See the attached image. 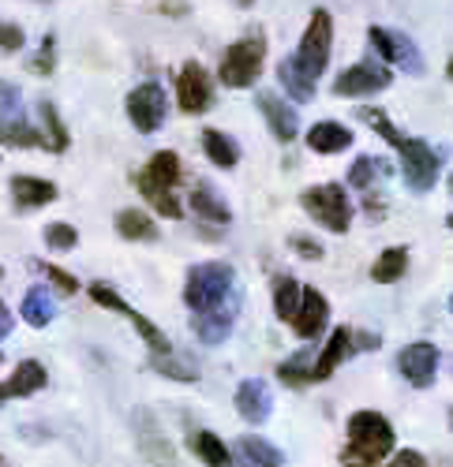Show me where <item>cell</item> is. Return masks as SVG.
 <instances>
[{
  "label": "cell",
  "mask_w": 453,
  "mask_h": 467,
  "mask_svg": "<svg viewBox=\"0 0 453 467\" xmlns=\"http://www.w3.org/2000/svg\"><path fill=\"white\" fill-rule=\"evenodd\" d=\"M330 49H333V19H330V12L319 8V12H311L308 30H304V37H300V49L292 53V60L315 83L330 64Z\"/></svg>",
  "instance_id": "8992f818"
},
{
  "label": "cell",
  "mask_w": 453,
  "mask_h": 467,
  "mask_svg": "<svg viewBox=\"0 0 453 467\" xmlns=\"http://www.w3.org/2000/svg\"><path fill=\"white\" fill-rule=\"evenodd\" d=\"M158 12H173V16H187V5H184V0H158Z\"/></svg>",
  "instance_id": "ee69618b"
},
{
  "label": "cell",
  "mask_w": 453,
  "mask_h": 467,
  "mask_svg": "<svg viewBox=\"0 0 453 467\" xmlns=\"http://www.w3.org/2000/svg\"><path fill=\"white\" fill-rule=\"evenodd\" d=\"M192 449H195V456H199L206 467H233L229 445H225L214 431H199V434H192Z\"/></svg>",
  "instance_id": "83f0119b"
},
{
  "label": "cell",
  "mask_w": 453,
  "mask_h": 467,
  "mask_svg": "<svg viewBox=\"0 0 453 467\" xmlns=\"http://www.w3.org/2000/svg\"><path fill=\"white\" fill-rule=\"evenodd\" d=\"M278 378H281L285 385H292V389L308 385V381H311V356H308V352H296L292 359H285V363L278 367Z\"/></svg>",
  "instance_id": "e575fe53"
},
{
  "label": "cell",
  "mask_w": 453,
  "mask_h": 467,
  "mask_svg": "<svg viewBox=\"0 0 453 467\" xmlns=\"http://www.w3.org/2000/svg\"><path fill=\"white\" fill-rule=\"evenodd\" d=\"M233 292H237V269L229 262H199V265L187 269L184 303L192 306V315L221 306Z\"/></svg>",
  "instance_id": "3957f363"
},
{
  "label": "cell",
  "mask_w": 453,
  "mask_h": 467,
  "mask_svg": "<svg viewBox=\"0 0 453 467\" xmlns=\"http://www.w3.org/2000/svg\"><path fill=\"white\" fill-rule=\"evenodd\" d=\"M363 206H367V213H371L374 221H383V217H386V213H383V210H386V199H379V194H371V191H367Z\"/></svg>",
  "instance_id": "7bdbcfd3"
},
{
  "label": "cell",
  "mask_w": 453,
  "mask_h": 467,
  "mask_svg": "<svg viewBox=\"0 0 453 467\" xmlns=\"http://www.w3.org/2000/svg\"><path fill=\"white\" fill-rule=\"evenodd\" d=\"M353 333L356 329H349V326H337L333 333H330V340H326V348L319 352V359L311 363V381H326L337 367H342L349 356H356V340H353Z\"/></svg>",
  "instance_id": "2e32d148"
},
{
  "label": "cell",
  "mask_w": 453,
  "mask_h": 467,
  "mask_svg": "<svg viewBox=\"0 0 453 467\" xmlns=\"http://www.w3.org/2000/svg\"><path fill=\"white\" fill-rule=\"evenodd\" d=\"M240 452L251 467H281L285 463V452L278 445H270L267 438H255V434L240 438Z\"/></svg>",
  "instance_id": "f1b7e54d"
},
{
  "label": "cell",
  "mask_w": 453,
  "mask_h": 467,
  "mask_svg": "<svg viewBox=\"0 0 453 467\" xmlns=\"http://www.w3.org/2000/svg\"><path fill=\"white\" fill-rule=\"evenodd\" d=\"M57 183L42 180V176H12V199L19 210H37V206H49L57 202Z\"/></svg>",
  "instance_id": "44dd1931"
},
{
  "label": "cell",
  "mask_w": 453,
  "mask_h": 467,
  "mask_svg": "<svg viewBox=\"0 0 453 467\" xmlns=\"http://www.w3.org/2000/svg\"><path fill=\"white\" fill-rule=\"evenodd\" d=\"M176 101L187 116H203L210 105H214V79L206 75L203 64L195 60H187L176 75Z\"/></svg>",
  "instance_id": "7c38bea8"
},
{
  "label": "cell",
  "mask_w": 453,
  "mask_h": 467,
  "mask_svg": "<svg viewBox=\"0 0 453 467\" xmlns=\"http://www.w3.org/2000/svg\"><path fill=\"white\" fill-rule=\"evenodd\" d=\"M449 315H453V296H449Z\"/></svg>",
  "instance_id": "c3c4849f"
},
{
  "label": "cell",
  "mask_w": 453,
  "mask_h": 467,
  "mask_svg": "<svg viewBox=\"0 0 453 467\" xmlns=\"http://www.w3.org/2000/svg\"><path fill=\"white\" fill-rule=\"evenodd\" d=\"M449 194H453V176H449Z\"/></svg>",
  "instance_id": "681fc988"
},
{
  "label": "cell",
  "mask_w": 453,
  "mask_h": 467,
  "mask_svg": "<svg viewBox=\"0 0 453 467\" xmlns=\"http://www.w3.org/2000/svg\"><path fill=\"white\" fill-rule=\"evenodd\" d=\"M237 5H240V8H251V5H255V0H237Z\"/></svg>",
  "instance_id": "bcb514c9"
},
{
  "label": "cell",
  "mask_w": 453,
  "mask_h": 467,
  "mask_svg": "<svg viewBox=\"0 0 453 467\" xmlns=\"http://www.w3.org/2000/svg\"><path fill=\"white\" fill-rule=\"evenodd\" d=\"M356 116H360V120H367V128H371L374 135H383V139H386V142H390L394 150L401 146V139H405V135H401V131H397V128L390 124L386 109H374V105H360V109H356Z\"/></svg>",
  "instance_id": "d6a6232c"
},
{
  "label": "cell",
  "mask_w": 453,
  "mask_h": 467,
  "mask_svg": "<svg viewBox=\"0 0 453 467\" xmlns=\"http://www.w3.org/2000/svg\"><path fill=\"white\" fill-rule=\"evenodd\" d=\"M449 75H453V60H449Z\"/></svg>",
  "instance_id": "f907efd6"
},
{
  "label": "cell",
  "mask_w": 453,
  "mask_h": 467,
  "mask_svg": "<svg viewBox=\"0 0 453 467\" xmlns=\"http://www.w3.org/2000/svg\"><path fill=\"white\" fill-rule=\"evenodd\" d=\"M180 172H184V169H180L176 153H173V150H158L154 158H150L132 180H135V187H139L142 199L154 206L162 217H173V221H176V217H184L176 194H173V187L180 183Z\"/></svg>",
  "instance_id": "7a4b0ae2"
},
{
  "label": "cell",
  "mask_w": 453,
  "mask_h": 467,
  "mask_svg": "<svg viewBox=\"0 0 453 467\" xmlns=\"http://www.w3.org/2000/svg\"><path fill=\"white\" fill-rule=\"evenodd\" d=\"M397 370L408 385H416V389H427L438 374V348L431 340H416V344H408L397 352Z\"/></svg>",
  "instance_id": "5bb4252c"
},
{
  "label": "cell",
  "mask_w": 453,
  "mask_h": 467,
  "mask_svg": "<svg viewBox=\"0 0 453 467\" xmlns=\"http://www.w3.org/2000/svg\"><path fill=\"white\" fill-rule=\"evenodd\" d=\"M394 452V426L379 411H356L349 419V445L342 449L345 467H374Z\"/></svg>",
  "instance_id": "6da1fadb"
},
{
  "label": "cell",
  "mask_w": 453,
  "mask_h": 467,
  "mask_svg": "<svg viewBox=\"0 0 453 467\" xmlns=\"http://www.w3.org/2000/svg\"><path fill=\"white\" fill-rule=\"evenodd\" d=\"M37 116H42V124H46V131H42V150H49V153H64L71 139H68V131H64V124H60L57 105H53L49 98H42V101H37Z\"/></svg>",
  "instance_id": "484cf974"
},
{
  "label": "cell",
  "mask_w": 453,
  "mask_h": 467,
  "mask_svg": "<svg viewBox=\"0 0 453 467\" xmlns=\"http://www.w3.org/2000/svg\"><path fill=\"white\" fill-rule=\"evenodd\" d=\"M53 67H57V37L46 34L42 46H37V53L30 57V71L34 75H53Z\"/></svg>",
  "instance_id": "d590c367"
},
{
  "label": "cell",
  "mask_w": 453,
  "mask_h": 467,
  "mask_svg": "<svg viewBox=\"0 0 453 467\" xmlns=\"http://www.w3.org/2000/svg\"><path fill=\"white\" fill-rule=\"evenodd\" d=\"M237 315H240V292H233L229 299H225L221 306L214 310H203V315H192V333L203 340V344H221L225 337L233 333L237 326Z\"/></svg>",
  "instance_id": "9a60e30c"
},
{
  "label": "cell",
  "mask_w": 453,
  "mask_h": 467,
  "mask_svg": "<svg viewBox=\"0 0 453 467\" xmlns=\"http://www.w3.org/2000/svg\"><path fill=\"white\" fill-rule=\"evenodd\" d=\"M128 120L135 124L139 135H154L165 124V112H169V94L158 83H142L128 94Z\"/></svg>",
  "instance_id": "8fae6325"
},
{
  "label": "cell",
  "mask_w": 453,
  "mask_h": 467,
  "mask_svg": "<svg viewBox=\"0 0 453 467\" xmlns=\"http://www.w3.org/2000/svg\"><path fill=\"white\" fill-rule=\"evenodd\" d=\"M449 422H453V411H449Z\"/></svg>",
  "instance_id": "f5cc1de1"
},
{
  "label": "cell",
  "mask_w": 453,
  "mask_h": 467,
  "mask_svg": "<svg viewBox=\"0 0 453 467\" xmlns=\"http://www.w3.org/2000/svg\"><path fill=\"white\" fill-rule=\"evenodd\" d=\"M390 67L386 64H371V60H360L353 67H345L342 75L333 79V94L337 98H363V94H379L390 87Z\"/></svg>",
  "instance_id": "4fadbf2b"
},
{
  "label": "cell",
  "mask_w": 453,
  "mask_h": 467,
  "mask_svg": "<svg viewBox=\"0 0 453 467\" xmlns=\"http://www.w3.org/2000/svg\"><path fill=\"white\" fill-rule=\"evenodd\" d=\"M0 467H5V456H0Z\"/></svg>",
  "instance_id": "816d5d0a"
},
{
  "label": "cell",
  "mask_w": 453,
  "mask_h": 467,
  "mask_svg": "<svg viewBox=\"0 0 453 467\" xmlns=\"http://www.w3.org/2000/svg\"><path fill=\"white\" fill-rule=\"evenodd\" d=\"M192 210L199 213V221H210V224H229V221H233V213H229V206H225V199H221V194H217L206 180H199V187L192 191Z\"/></svg>",
  "instance_id": "cb8c5ba5"
},
{
  "label": "cell",
  "mask_w": 453,
  "mask_h": 467,
  "mask_svg": "<svg viewBox=\"0 0 453 467\" xmlns=\"http://www.w3.org/2000/svg\"><path fill=\"white\" fill-rule=\"evenodd\" d=\"M278 79H281V87L289 90V98H292L296 105H308V101L315 98V83L308 79L304 71L296 67V60H292V57H285V60L278 64Z\"/></svg>",
  "instance_id": "4316f807"
},
{
  "label": "cell",
  "mask_w": 453,
  "mask_h": 467,
  "mask_svg": "<svg viewBox=\"0 0 453 467\" xmlns=\"http://www.w3.org/2000/svg\"><path fill=\"white\" fill-rule=\"evenodd\" d=\"M367 42L379 49V57H383L386 64H397V67H405L408 75H424V71H427L420 46L412 42L408 34H401V30H390V26H379V23H374V26L367 30Z\"/></svg>",
  "instance_id": "30bf717a"
},
{
  "label": "cell",
  "mask_w": 453,
  "mask_h": 467,
  "mask_svg": "<svg viewBox=\"0 0 453 467\" xmlns=\"http://www.w3.org/2000/svg\"><path fill=\"white\" fill-rule=\"evenodd\" d=\"M154 370L165 374V378H176V381H195V367H184V363H173V359H154Z\"/></svg>",
  "instance_id": "ab89813d"
},
{
  "label": "cell",
  "mask_w": 453,
  "mask_h": 467,
  "mask_svg": "<svg viewBox=\"0 0 453 467\" xmlns=\"http://www.w3.org/2000/svg\"><path fill=\"white\" fill-rule=\"evenodd\" d=\"M117 232L124 240H158V224L142 210H121L117 213Z\"/></svg>",
  "instance_id": "4dcf8cb0"
},
{
  "label": "cell",
  "mask_w": 453,
  "mask_h": 467,
  "mask_svg": "<svg viewBox=\"0 0 453 467\" xmlns=\"http://www.w3.org/2000/svg\"><path fill=\"white\" fill-rule=\"evenodd\" d=\"M308 146L315 153H342L353 146V131L337 120H319L311 131H308Z\"/></svg>",
  "instance_id": "7402d4cb"
},
{
  "label": "cell",
  "mask_w": 453,
  "mask_h": 467,
  "mask_svg": "<svg viewBox=\"0 0 453 467\" xmlns=\"http://www.w3.org/2000/svg\"><path fill=\"white\" fill-rule=\"evenodd\" d=\"M8 333H12V310L0 299V337H8Z\"/></svg>",
  "instance_id": "f6af8a7d"
},
{
  "label": "cell",
  "mask_w": 453,
  "mask_h": 467,
  "mask_svg": "<svg viewBox=\"0 0 453 467\" xmlns=\"http://www.w3.org/2000/svg\"><path fill=\"white\" fill-rule=\"evenodd\" d=\"M446 224H449V228H453V213H449V217H446Z\"/></svg>",
  "instance_id": "7dc6e473"
},
{
  "label": "cell",
  "mask_w": 453,
  "mask_h": 467,
  "mask_svg": "<svg viewBox=\"0 0 453 467\" xmlns=\"http://www.w3.org/2000/svg\"><path fill=\"white\" fill-rule=\"evenodd\" d=\"M289 247H292L300 258H311V262H315V258H322V244H315L311 236H292V240H289Z\"/></svg>",
  "instance_id": "60d3db41"
},
{
  "label": "cell",
  "mask_w": 453,
  "mask_h": 467,
  "mask_svg": "<svg viewBox=\"0 0 453 467\" xmlns=\"http://www.w3.org/2000/svg\"><path fill=\"white\" fill-rule=\"evenodd\" d=\"M19 315H23V322L26 326H34V329H46L53 318H57V303H53V296H49V288H42V285H34L26 296H23V306H19Z\"/></svg>",
  "instance_id": "603a6c76"
},
{
  "label": "cell",
  "mask_w": 453,
  "mask_h": 467,
  "mask_svg": "<svg viewBox=\"0 0 453 467\" xmlns=\"http://www.w3.org/2000/svg\"><path fill=\"white\" fill-rule=\"evenodd\" d=\"M46 244H49V251H71L75 244H79V232H75L71 224H49Z\"/></svg>",
  "instance_id": "74e56055"
},
{
  "label": "cell",
  "mask_w": 453,
  "mask_h": 467,
  "mask_svg": "<svg viewBox=\"0 0 453 467\" xmlns=\"http://www.w3.org/2000/svg\"><path fill=\"white\" fill-rule=\"evenodd\" d=\"M237 411H240L244 422L262 426V422L270 419V411H274L270 385L262 381V378H248V381H240V389H237Z\"/></svg>",
  "instance_id": "e0dca14e"
},
{
  "label": "cell",
  "mask_w": 453,
  "mask_h": 467,
  "mask_svg": "<svg viewBox=\"0 0 453 467\" xmlns=\"http://www.w3.org/2000/svg\"><path fill=\"white\" fill-rule=\"evenodd\" d=\"M262 60H267V37H262V30L240 37V42H233L229 49L221 53V64H217V79L225 87L233 90H244L258 79L262 71Z\"/></svg>",
  "instance_id": "277c9868"
},
{
  "label": "cell",
  "mask_w": 453,
  "mask_h": 467,
  "mask_svg": "<svg viewBox=\"0 0 453 467\" xmlns=\"http://www.w3.org/2000/svg\"><path fill=\"white\" fill-rule=\"evenodd\" d=\"M203 153H206V158H210L217 169H237V161H240L237 139H229L225 131H214V128L203 131Z\"/></svg>",
  "instance_id": "d4e9b609"
},
{
  "label": "cell",
  "mask_w": 453,
  "mask_h": 467,
  "mask_svg": "<svg viewBox=\"0 0 453 467\" xmlns=\"http://www.w3.org/2000/svg\"><path fill=\"white\" fill-rule=\"evenodd\" d=\"M300 206L311 221H319L326 232H349L353 224V202H349V191L342 183H319V187H308L300 194Z\"/></svg>",
  "instance_id": "5b68a950"
},
{
  "label": "cell",
  "mask_w": 453,
  "mask_h": 467,
  "mask_svg": "<svg viewBox=\"0 0 453 467\" xmlns=\"http://www.w3.org/2000/svg\"><path fill=\"white\" fill-rule=\"evenodd\" d=\"M46 381H49V374H46L42 363L23 359L8 381H0V404H8L16 397H30V393H37V389H46Z\"/></svg>",
  "instance_id": "ffe728a7"
},
{
  "label": "cell",
  "mask_w": 453,
  "mask_h": 467,
  "mask_svg": "<svg viewBox=\"0 0 453 467\" xmlns=\"http://www.w3.org/2000/svg\"><path fill=\"white\" fill-rule=\"evenodd\" d=\"M90 299L98 303V306H105V310H117V315H124L135 329H139V337L146 340V348L154 352V359H162V356H173V348H169V337L150 322V318H142L139 310H132L124 299H121V292L117 288H109V285H90Z\"/></svg>",
  "instance_id": "9c48e42d"
},
{
  "label": "cell",
  "mask_w": 453,
  "mask_h": 467,
  "mask_svg": "<svg viewBox=\"0 0 453 467\" xmlns=\"http://www.w3.org/2000/svg\"><path fill=\"white\" fill-rule=\"evenodd\" d=\"M300 288L292 277H278L274 281V315L281 318V322H292V315H296V306H300Z\"/></svg>",
  "instance_id": "1f68e13d"
},
{
  "label": "cell",
  "mask_w": 453,
  "mask_h": 467,
  "mask_svg": "<svg viewBox=\"0 0 453 467\" xmlns=\"http://www.w3.org/2000/svg\"><path fill=\"white\" fill-rule=\"evenodd\" d=\"M255 105H258V112L267 116V124H270V135L278 139V142H292L296 135H300V120H296V109L285 101V98H278V94H255Z\"/></svg>",
  "instance_id": "ac0fdd59"
},
{
  "label": "cell",
  "mask_w": 453,
  "mask_h": 467,
  "mask_svg": "<svg viewBox=\"0 0 453 467\" xmlns=\"http://www.w3.org/2000/svg\"><path fill=\"white\" fill-rule=\"evenodd\" d=\"M0 146H42V131L26 124L23 116V94L16 83L0 79Z\"/></svg>",
  "instance_id": "52a82bcc"
},
{
  "label": "cell",
  "mask_w": 453,
  "mask_h": 467,
  "mask_svg": "<svg viewBox=\"0 0 453 467\" xmlns=\"http://www.w3.org/2000/svg\"><path fill=\"white\" fill-rule=\"evenodd\" d=\"M30 265L37 269V274H46V277H49V281L57 285V292H64V296H75V292H79V281H75L71 274H64V269H60V265H49V262H37V258H34Z\"/></svg>",
  "instance_id": "8d00e7d4"
},
{
  "label": "cell",
  "mask_w": 453,
  "mask_h": 467,
  "mask_svg": "<svg viewBox=\"0 0 453 467\" xmlns=\"http://www.w3.org/2000/svg\"><path fill=\"white\" fill-rule=\"evenodd\" d=\"M379 172H390V165H386L383 158L374 161V158H367V153H363V158H356L353 169H349V187L371 191V183H374V176H379Z\"/></svg>",
  "instance_id": "836d02e7"
},
{
  "label": "cell",
  "mask_w": 453,
  "mask_h": 467,
  "mask_svg": "<svg viewBox=\"0 0 453 467\" xmlns=\"http://www.w3.org/2000/svg\"><path fill=\"white\" fill-rule=\"evenodd\" d=\"M386 467H427V460H424V452H416V449H405V452H397V460L386 463Z\"/></svg>",
  "instance_id": "b9f144b4"
},
{
  "label": "cell",
  "mask_w": 453,
  "mask_h": 467,
  "mask_svg": "<svg viewBox=\"0 0 453 467\" xmlns=\"http://www.w3.org/2000/svg\"><path fill=\"white\" fill-rule=\"evenodd\" d=\"M326 318H330V303H326V296H322L319 288H304V292H300V306H296V315H292V329H296V337H304V340L319 337L322 326H326Z\"/></svg>",
  "instance_id": "d6986e66"
},
{
  "label": "cell",
  "mask_w": 453,
  "mask_h": 467,
  "mask_svg": "<svg viewBox=\"0 0 453 467\" xmlns=\"http://www.w3.org/2000/svg\"><path fill=\"white\" fill-rule=\"evenodd\" d=\"M405 269H408V251L405 247H386L379 258H374L371 277L379 281V285H394V281H401Z\"/></svg>",
  "instance_id": "f546056e"
},
{
  "label": "cell",
  "mask_w": 453,
  "mask_h": 467,
  "mask_svg": "<svg viewBox=\"0 0 453 467\" xmlns=\"http://www.w3.org/2000/svg\"><path fill=\"white\" fill-rule=\"evenodd\" d=\"M26 46V34L19 23H0V53H19Z\"/></svg>",
  "instance_id": "f35d334b"
},
{
  "label": "cell",
  "mask_w": 453,
  "mask_h": 467,
  "mask_svg": "<svg viewBox=\"0 0 453 467\" xmlns=\"http://www.w3.org/2000/svg\"><path fill=\"white\" fill-rule=\"evenodd\" d=\"M0 363H5V356H0Z\"/></svg>",
  "instance_id": "db71d44e"
},
{
  "label": "cell",
  "mask_w": 453,
  "mask_h": 467,
  "mask_svg": "<svg viewBox=\"0 0 453 467\" xmlns=\"http://www.w3.org/2000/svg\"><path fill=\"white\" fill-rule=\"evenodd\" d=\"M397 153H401V172H405L408 187L416 194H427L435 187V180H438V169H442L446 153L431 150L424 139H401Z\"/></svg>",
  "instance_id": "ba28073f"
}]
</instances>
